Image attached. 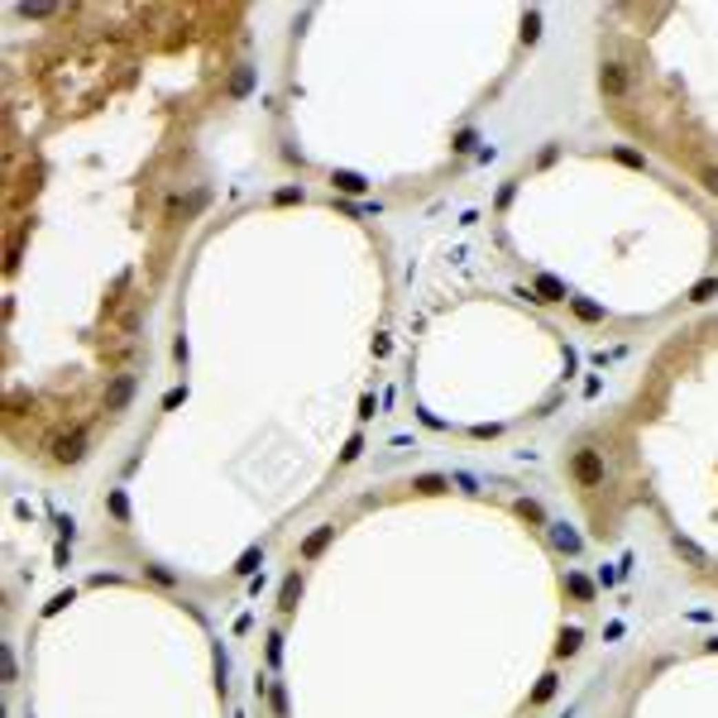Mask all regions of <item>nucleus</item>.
<instances>
[{
	"label": "nucleus",
	"instance_id": "f257e3e1",
	"mask_svg": "<svg viewBox=\"0 0 718 718\" xmlns=\"http://www.w3.org/2000/svg\"><path fill=\"white\" fill-rule=\"evenodd\" d=\"M570 469H575V479H580L584 489H594V484H604V460H599L594 450H575V460H570Z\"/></svg>",
	"mask_w": 718,
	"mask_h": 718
},
{
	"label": "nucleus",
	"instance_id": "f03ea898",
	"mask_svg": "<svg viewBox=\"0 0 718 718\" xmlns=\"http://www.w3.org/2000/svg\"><path fill=\"white\" fill-rule=\"evenodd\" d=\"M599 82H604V92H609V96H622V92H627V72H622L617 63H604Z\"/></svg>",
	"mask_w": 718,
	"mask_h": 718
},
{
	"label": "nucleus",
	"instance_id": "7ed1b4c3",
	"mask_svg": "<svg viewBox=\"0 0 718 718\" xmlns=\"http://www.w3.org/2000/svg\"><path fill=\"white\" fill-rule=\"evenodd\" d=\"M87 455V431H77V436H67V441H58V460H82Z\"/></svg>",
	"mask_w": 718,
	"mask_h": 718
},
{
	"label": "nucleus",
	"instance_id": "20e7f679",
	"mask_svg": "<svg viewBox=\"0 0 718 718\" xmlns=\"http://www.w3.org/2000/svg\"><path fill=\"white\" fill-rule=\"evenodd\" d=\"M129 393H134V379H115V388L105 393V412H120L129 403Z\"/></svg>",
	"mask_w": 718,
	"mask_h": 718
},
{
	"label": "nucleus",
	"instance_id": "39448f33",
	"mask_svg": "<svg viewBox=\"0 0 718 718\" xmlns=\"http://www.w3.org/2000/svg\"><path fill=\"white\" fill-rule=\"evenodd\" d=\"M326 536H330V527H321V531H316V536H311V541H307V556H316V551L326 546Z\"/></svg>",
	"mask_w": 718,
	"mask_h": 718
},
{
	"label": "nucleus",
	"instance_id": "423d86ee",
	"mask_svg": "<svg viewBox=\"0 0 718 718\" xmlns=\"http://www.w3.org/2000/svg\"><path fill=\"white\" fill-rule=\"evenodd\" d=\"M704 182H709V187H714V192H718V173H714V168H709V173H704Z\"/></svg>",
	"mask_w": 718,
	"mask_h": 718
}]
</instances>
